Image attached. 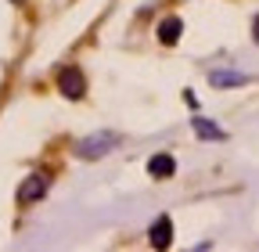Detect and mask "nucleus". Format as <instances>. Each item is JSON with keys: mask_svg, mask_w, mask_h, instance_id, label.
<instances>
[{"mask_svg": "<svg viewBox=\"0 0 259 252\" xmlns=\"http://www.w3.org/2000/svg\"><path fill=\"white\" fill-rule=\"evenodd\" d=\"M209 83L223 90V87H241V83H248V76H245V72H231V69H212V72H209Z\"/></svg>", "mask_w": 259, "mask_h": 252, "instance_id": "8", "label": "nucleus"}, {"mask_svg": "<svg viewBox=\"0 0 259 252\" xmlns=\"http://www.w3.org/2000/svg\"><path fill=\"white\" fill-rule=\"evenodd\" d=\"M148 238H151L155 248H169L173 245V220L169 216H158L151 224V231H148Z\"/></svg>", "mask_w": 259, "mask_h": 252, "instance_id": "5", "label": "nucleus"}, {"mask_svg": "<svg viewBox=\"0 0 259 252\" xmlns=\"http://www.w3.org/2000/svg\"><path fill=\"white\" fill-rule=\"evenodd\" d=\"M47 187H51V177L47 173H29L25 184L18 187V205H32V202H40L47 195Z\"/></svg>", "mask_w": 259, "mask_h": 252, "instance_id": "3", "label": "nucleus"}, {"mask_svg": "<svg viewBox=\"0 0 259 252\" xmlns=\"http://www.w3.org/2000/svg\"><path fill=\"white\" fill-rule=\"evenodd\" d=\"M11 4H25V0H11Z\"/></svg>", "mask_w": 259, "mask_h": 252, "instance_id": "10", "label": "nucleus"}, {"mask_svg": "<svg viewBox=\"0 0 259 252\" xmlns=\"http://www.w3.org/2000/svg\"><path fill=\"white\" fill-rule=\"evenodd\" d=\"M180 33H184V18H177V15L162 18V25H158V40L166 44V47H173V44L180 40Z\"/></svg>", "mask_w": 259, "mask_h": 252, "instance_id": "6", "label": "nucleus"}, {"mask_svg": "<svg viewBox=\"0 0 259 252\" xmlns=\"http://www.w3.org/2000/svg\"><path fill=\"white\" fill-rule=\"evenodd\" d=\"M119 144H122V134H115V130H101V134L83 137V141L76 144V155H79V159H105V155L115 151Z\"/></svg>", "mask_w": 259, "mask_h": 252, "instance_id": "1", "label": "nucleus"}, {"mask_svg": "<svg viewBox=\"0 0 259 252\" xmlns=\"http://www.w3.org/2000/svg\"><path fill=\"white\" fill-rule=\"evenodd\" d=\"M58 90L65 94V98L79 101L83 94H87V76H83V69H79V65H61V69H58Z\"/></svg>", "mask_w": 259, "mask_h": 252, "instance_id": "2", "label": "nucleus"}, {"mask_svg": "<svg viewBox=\"0 0 259 252\" xmlns=\"http://www.w3.org/2000/svg\"><path fill=\"white\" fill-rule=\"evenodd\" d=\"M148 173H151L155 180H169V177L177 173V159H173V155H166V151H158V155H151V159H148Z\"/></svg>", "mask_w": 259, "mask_h": 252, "instance_id": "4", "label": "nucleus"}, {"mask_svg": "<svg viewBox=\"0 0 259 252\" xmlns=\"http://www.w3.org/2000/svg\"><path fill=\"white\" fill-rule=\"evenodd\" d=\"M252 40L259 44V15H255V22H252Z\"/></svg>", "mask_w": 259, "mask_h": 252, "instance_id": "9", "label": "nucleus"}, {"mask_svg": "<svg viewBox=\"0 0 259 252\" xmlns=\"http://www.w3.org/2000/svg\"><path fill=\"white\" fill-rule=\"evenodd\" d=\"M191 130L198 134L202 141H227V134L220 130V126H216L212 119H202V115H194V119H191Z\"/></svg>", "mask_w": 259, "mask_h": 252, "instance_id": "7", "label": "nucleus"}]
</instances>
